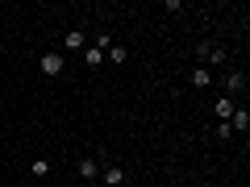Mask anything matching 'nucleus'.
<instances>
[{
  "label": "nucleus",
  "mask_w": 250,
  "mask_h": 187,
  "mask_svg": "<svg viewBox=\"0 0 250 187\" xmlns=\"http://www.w3.org/2000/svg\"><path fill=\"white\" fill-rule=\"evenodd\" d=\"M62 46H67V50H83V46H88L83 29H67V34H62Z\"/></svg>",
  "instance_id": "obj_7"
},
{
  "label": "nucleus",
  "mask_w": 250,
  "mask_h": 187,
  "mask_svg": "<svg viewBox=\"0 0 250 187\" xmlns=\"http://www.w3.org/2000/svg\"><path fill=\"white\" fill-rule=\"evenodd\" d=\"M80 179H88V183L100 179V162L96 158H80Z\"/></svg>",
  "instance_id": "obj_8"
},
{
  "label": "nucleus",
  "mask_w": 250,
  "mask_h": 187,
  "mask_svg": "<svg viewBox=\"0 0 250 187\" xmlns=\"http://www.w3.org/2000/svg\"><path fill=\"white\" fill-rule=\"evenodd\" d=\"M233 108H238V100H229V96H217V104H213V116L225 125V121L233 116Z\"/></svg>",
  "instance_id": "obj_3"
},
{
  "label": "nucleus",
  "mask_w": 250,
  "mask_h": 187,
  "mask_svg": "<svg viewBox=\"0 0 250 187\" xmlns=\"http://www.w3.org/2000/svg\"><path fill=\"white\" fill-rule=\"evenodd\" d=\"M83 62L88 67H100L104 62V46H83Z\"/></svg>",
  "instance_id": "obj_9"
},
{
  "label": "nucleus",
  "mask_w": 250,
  "mask_h": 187,
  "mask_svg": "<svg viewBox=\"0 0 250 187\" xmlns=\"http://www.w3.org/2000/svg\"><path fill=\"white\" fill-rule=\"evenodd\" d=\"M242 92H246V75H242V71H225V96L238 100Z\"/></svg>",
  "instance_id": "obj_2"
},
{
  "label": "nucleus",
  "mask_w": 250,
  "mask_h": 187,
  "mask_svg": "<svg viewBox=\"0 0 250 187\" xmlns=\"http://www.w3.org/2000/svg\"><path fill=\"white\" fill-rule=\"evenodd\" d=\"M29 175L46 179V175H50V162H46V158H34V162H29Z\"/></svg>",
  "instance_id": "obj_12"
},
{
  "label": "nucleus",
  "mask_w": 250,
  "mask_h": 187,
  "mask_svg": "<svg viewBox=\"0 0 250 187\" xmlns=\"http://www.w3.org/2000/svg\"><path fill=\"white\" fill-rule=\"evenodd\" d=\"M188 83H192V88H208V83H213V75H208V67H196V71L188 75Z\"/></svg>",
  "instance_id": "obj_10"
},
{
  "label": "nucleus",
  "mask_w": 250,
  "mask_h": 187,
  "mask_svg": "<svg viewBox=\"0 0 250 187\" xmlns=\"http://www.w3.org/2000/svg\"><path fill=\"white\" fill-rule=\"evenodd\" d=\"M205 62H213V67H225V62H229V50H225V46H200V67H205Z\"/></svg>",
  "instance_id": "obj_1"
},
{
  "label": "nucleus",
  "mask_w": 250,
  "mask_h": 187,
  "mask_svg": "<svg viewBox=\"0 0 250 187\" xmlns=\"http://www.w3.org/2000/svg\"><path fill=\"white\" fill-rule=\"evenodd\" d=\"M62 71V54L59 50H46L42 54V75H59Z\"/></svg>",
  "instance_id": "obj_5"
},
{
  "label": "nucleus",
  "mask_w": 250,
  "mask_h": 187,
  "mask_svg": "<svg viewBox=\"0 0 250 187\" xmlns=\"http://www.w3.org/2000/svg\"><path fill=\"white\" fill-rule=\"evenodd\" d=\"M121 183H125L121 167H100V187H121Z\"/></svg>",
  "instance_id": "obj_4"
},
{
  "label": "nucleus",
  "mask_w": 250,
  "mask_h": 187,
  "mask_svg": "<svg viewBox=\"0 0 250 187\" xmlns=\"http://www.w3.org/2000/svg\"><path fill=\"white\" fill-rule=\"evenodd\" d=\"M75 187H80V183H75Z\"/></svg>",
  "instance_id": "obj_13"
},
{
  "label": "nucleus",
  "mask_w": 250,
  "mask_h": 187,
  "mask_svg": "<svg viewBox=\"0 0 250 187\" xmlns=\"http://www.w3.org/2000/svg\"><path fill=\"white\" fill-rule=\"evenodd\" d=\"M229 129H233V133H246V129H250V112H246V108H233V116H229Z\"/></svg>",
  "instance_id": "obj_6"
},
{
  "label": "nucleus",
  "mask_w": 250,
  "mask_h": 187,
  "mask_svg": "<svg viewBox=\"0 0 250 187\" xmlns=\"http://www.w3.org/2000/svg\"><path fill=\"white\" fill-rule=\"evenodd\" d=\"M108 62H117V67H125V62H129V50H125V46H108Z\"/></svg>",
  "instance_id": "obj_11"
}]
</instances>
